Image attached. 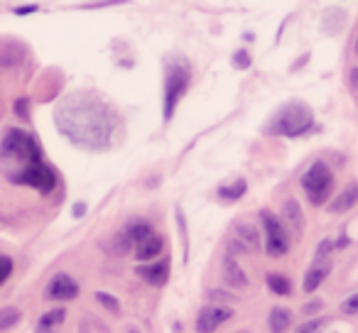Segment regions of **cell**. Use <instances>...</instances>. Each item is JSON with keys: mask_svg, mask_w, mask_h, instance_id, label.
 I'll use <instances>...</instances> for the list:
<instances>
[{"mask_svg": "<svg viewBox=\"0 0 358 333\" xmlns=\"http://www.w3.org/2000/svg\"><path fill=\"white\" fill-rule=\"evenodd\" d=\"M162 248H164V238L155 233L152 238H148L145 243H140L138 248H135V258H138L140 262H148V260L157 258V255L162 253Z\"/></svg>", "mask_w": 358, "mask_h": 333, "instance_id": "obj_14", "label": "cell"}, {"mask_svg": "<svg viewBox=\"0 0 358 333\" xmlns=\"http://www.w3.org/2000/svg\"><path fill=\"white\" fill-rule=\"evenodd\" d=\"M123 233L128 235V240L133 243V248H138L140 243H145L148 238H152L155 230L145 219H133V221H128V223H125Z\"/></svg>", "mask_w": 358, "mask_h": 333, "instance_id": "obj_12", "label": "cell"}, {"mask_svg": "<svg viewBox=\"0 0 358 333\" xmlns=\"http://www.w3.org/2000/svg\"><path fill=\"white\" fill-rule=\"evenodd\" d=\"M289 326H292V311L282 306H275L273 311L268 313V328L273 333H287Z\"/></svg>", "mask_w": 358, "mask_h": 333, "instance_id": "obj_15", "label": "cell"}, {"mask_svg": "<svg viewBox=\"0 0 358 333\" xmlns=\"http://www.w3.org/2000/svg\"><path fill=\"white\" fill-rule=\"evenodd\" d=\"M348 84H351L353 91H358V66H353V69L348 71Z\"/></svg>", "mask_w": 358, "mask_h": 333, "instance_id": "obj_29", "label": "cell"}, {"mask_svg": "<svg viewBox=\"0 0 358 333\" xmlns=\"http://www.w3.org/2000/svg\"><path fill=\"white\" fill-rule=\"evenodd\" d=\"M324 326V318H314V321H307L302 326L294 328V333H319V328Z\"/></svg>", "mask_w": 358, "mask_h": 333, "instance_id": "obj_24", "label": "cell"}, {"mask_svg": "<svg viewBox=\"0 0 358 333\" xmlns=\"http://www.w3.org/2000/svg\"><path fill=\"white\" fill-rule=\"evenodd\" d=\"M282 216H285V223H287L289 228L297 230V233H302V228H304V216H302V209H299L297 201H294V199L285 201Z\"/></svg>", "mask_w": 358, "mask_h": 333, "instance_id": "obj_17", "label": "cell"}, {"mask_svg": "<svg viewBox=\"0 0 358 333\" xmlns=\"http://www.w3.org/2000/svg\"><path fill=\"white\" fill-rule=\"evenodd\" d=\"M268 289L278 297H289L292 294V282H289L285 274L280 272H270L268 274Z\"/></svg>", "mask_w": 358, "mask_h": 333, "instance_id": "obj_19", "label": "cell"}, {"mask_svg": "<svg viewBox=\"0 0 358 333\" xmlns=\"http://www.w3.org/2000/svg\"><path fill=\"white\" fill-rule=\"evenodd\" d=\"M314 128V110L304 101H289L275 110L273 118L265 123L268 135H282V138H302Z\"/></svg>", "mask_w": 358, "mask_h": 333, "instance_id": "obj_3", "label": "cell"}, {"mask_svg": "<svg viewBox=\"0 0 358 333\" xmlns=\"http://www.w3.org/2000/svg\"><path fill=\"white\" fill-rule=\"evenodd\" d=\"M319 309H322V299H314V302L304 304V311L307 313H314V311H319Z\"/></svg>", "mask_w": 358, "mask_h": 333, "instance_id": "obj_30", "label": "cell"}, {"mask_svg": "<svg viewBox=\"0 0 358 333\" xmlns=\"http://www.w3.org/2000/svg\"><path fill=\"white\" fill-rule=\"evenodd\" d=\"M17 321H20V311H17V309L6 306V309H3V311H0V328H3V331H8V328H13Z\"/></svg>", "mask_w": 358, "mask_h": 333, "instance_id": "obj_21", "label": "cell"}, {"mask_svg": "<svg viewBox=\"0 0 358 333\" xmlns=\"http://www.w3.org/2000/svg\"><path fill=\"white\" fill-rule=\"evenodd\" d=\"M96 302L99 304H103L108 311H120V304H118V299L115 297H110V294H106V292H96Z\"/></svg>", "mask_w": 358, "mask_h": 333, "instance_id": "obj_23", "label": "cell"}, {"mask_svg": "<svg viewBox=\"0 0 358 333\" xmlns=\"http://www.w3.org/2000/svg\"><path fill=\"white\" fill-rule=\"evenodd\" d=\"M64 318H66V309L57 306V309H52V311L42 313V316H40V328H42V331H50V328L59 326Z\"/></svg>", "mask_w": 358, "mask_h": 333, "instance_id": "obj_20", "label": "cell"}, {"mask_svg": "<svg viewBox=\"0 0 358 333\" xmlns=\"http://www.w3.org/2000/svg\"><path fill=\"white\" fill-rule=\"evenodd\" d=\"M356 204H358V182H351V184H346L338 191V196H334V201L329 204V211L331 214H346Z\"/></svg>", "mask_w": 358, "mask_h": 333, "instance_id": "obj_11", "label": "cell"}, {"mask_svg": "<svg viewBox=\"0 0 358 333\" xmlns=\"http://www.w3.org/2000/svg\"><path fill=\"white\" fill-rule=\"evenodd\" d=\"M334 248H336V245H334V240H322V243H319L317 255H314V262H322V260L327 258V255L331 253Z\"/></svg>", "mask_w": 358, "mask_h": 333, "instance_id": "obj_25", "label": "cell"}, {"mask_svg": "<svg viewBox=\"0 0 358 333\" xmlns=\"http://www.w3.org/2000/svg\"><path fill=\"white\" fill-rule=\"evenodd\" d=\"M302 189L307 191L309 201L314 206L327 204V199L334 191V175L324 162H314L302 175Z\"/></svg>", "mask_w": 358, "mask_h": 333, "instance_id": "obj_5", "label": "cell"}, {"mask_svg": "<svg viewBox=\"0 0 358 333\" xmlns=\"http://www.w3.org/2000/svg\"><path fill=\"white\" fill-rule=\"evenodd\" d=\"M47 299H55V302H69V299L79 297V284L69 277L66 272H57L55 277L47 284Z\"/></svg>", "mask_w": 358, "mask_h": 333, "instance_id": "obj_8", "label": "cell"}, {"mask_svg": "<svg viewBox=\"0 0 358 333\" xmlns=\"http://www.w3.org/2000/svg\"><path fill=\"white\" fill-rule=\"evenodd\" d=\"M329 272H331V265L329 262H312V267L307 269V274H304V292L312 294L317 287H322V282L329 277Z\"/></svg>", "mask_w": 358, "mask_h": 333, "instance_id": "obj_13", "label": "cell"}, {"mask_svg": "<svg viewBox=\"0 0 358 333\" xmlns=\"http://www.w3.org/2000/svg\"><path fill=\"white\" fill-rule=\"evenodd\" d=\"M37 10V6H22V8H17V15H30V13H35Z\"/></svg>", "mask_w": 358, "mask_h": 333, "instance_id": "obj_31", "label": "cell"}, {"mask_svg": "<svg viewBox=\"0 0 358 333\" xmlns=\"http://www.w3.org/2000/svg\"><path fill=\"white\" fill-rule=\"evenodd\" d=\"M341 313H346V316H358V292L351 294L348 299H343V302H341Z\"/></svg>", "mask_w": 358, "mask_h": 333, "instance_id": "obj_22", "label": "cell"}, {"mask_svg": "<svg viewBox=\"0 0 358 333\" xmlns=\"http://www.w3.org/2000/svg\"><path fill=\"white\" fill-rule=\"evenodd\" d=\"M260 225L265 230V253L270 258H282L289 250V238L287 228L282 225V221L270 211H260Z\"/></svg>", "mask_w": 358, "mask_h": 333, "instance_id": "obj_6", "label": "cell"}, {"mask_svg": "<svg viewBox=\"0 0 358 333\" xmlns=\"http://www.w3.org/2000/svg\"><path fill=\"white\" fill-rule=\"evenodd\" d=\"M0 265H3V272H0V284H3V282H8V277H10V272H13L10 255H0Z\"/></svg>", "mask_w": 358, "mask_h": 333, "instance_id": "obj_26", "label": "cell"}, {"mask_svg": "<svg viewBox=\"0 0 358 333\" xmlns=\"http://www.w3.org/2000/svg\"><path fill=\"white\" fill-rule=\"evenodd\" d=\"M224 279H226V284L229 287H248V277H245V272H243V267H241L238 262H236L234 258H226V262H224Z\"/></svg>", "mask_w": 358, "mask_h": 333, "instance_id": "obj_16", "label": "cell"}, {"mask_svg": "<svg viewBox=\"0 0 358 333\" xmlns=\"http://www.w3.org/2000/svg\"><path fill=\"white\" fill-rule=\"evenodd\" d=\"M229 258H234V253H250V250H258V230L250 223H238L236 225L234 240H231Z\"/></svg>", "mask_w": 358, "mask_h": 333, "instance_id": "obj_9", "label": "cell"}, {"mask_svg": "<svg viewBox=\"0 0 358 333\" xmlns=\"http://www.w3.org/2000/svg\"><path fill=\"white\" fill-rule=\"evenodd\" d=\"M84 209H86V206H74V216H76V219H79V216H84Z\"/></svg>", "mask_w": 358, "mask_h": 333, "instance_id": "obj_32", "label": "cell"}, {"mask_svg": "<svg viewBox=\"0 0 358 333\" xmlns=\"http://www.w3.org/2000/svg\"><path fill=\"white\" fill-rule=\"evenodd\" d=\"M15 113L20 115L22 120H27V98L15 101Z\"/></svg>", "mask_w": 358, "mask_h": 333, "instance_id": "obj_28", "label": "cell"}, {"mask_svg": "<svg viewBox=\"0 0 358 333\" xmlns=\"http://www.w3.org/2000/svg\"><path fill=\"white\" fill-rule=\"evenodd\" d=\"M353 50H356V54H358V40H356V47H353Z\"/></svg>", "mask_w": 358, "mask_h": 333, "instance_id": "obj_33", "label": "cell"}, {"mask_svg": "<svg viewBox=\"0 0 358 333\" xmlns=\"http://www.w3.org/2000/svg\"><path fill=\"white\" fill-rule=\"evenodd\" d=\"M229 318H234V309L221 306V304H206L196 313V333H214L219 326H224Z\"/></svg>", "mask_w": 358, "mask_h": 333, "instance_id": "obj_7", "label": "cell"}, {"mask_svg": "<svg viewBox=\"0 0 358 333\" xmlns=\"http://www.w3.org/2000/svg\"><path fill=\"white\" fill-rule=\"evenodd\" d=\"M192 84V66L187 57L174 54L164 64V120H172L179 101Z\"/></svg>", "mask_w": 358, "mask_h": 333, "instance_id": "obj_4", "label": "cell"}, {"mask_svg": "<svg viewBox=\"0 0 358 333\" xmlns=\"http://www.w3.org/2000/svg\"><path fill=\"white\" fill-rule=\"evenodd\" d=\"M135 272L148 284H152V287H162L169 279V260H159V262L152 265H140V267H135Z\"/></svg>", "mask_w": 358, "mask_h": 333, "instance_id": "obj_10", "label": "cell"}, {"mask_svg": "<svg viewBox=\"0 0 358 333\" xmlns=\"http://www.w3.org/2000/svg\"><path fill=\"white\" fill-rule=\"evenodd\" d=\"M0 157H3V164H6L8 177L15 184L27 172L45 162L37 140L32 135H27L25 130H17V128H8L3 145H0Z\"/></svg>", "mask_w": 358, "mask_h": 333, "instance_id": "obj_2", "label": "cell"}, {"mask_svg": "<svg viewBox=\"0 0 358 333\" xmlns=\"http://www.w3.org/2000/svg\"><path fill=\"white\" fill-rule=\"evenodd\" d=\"M55 123L79 147L103 149L113 140L118 118L101 96L79 91L57 105Z\"/></svg>", "mask_w": 358, "mask_h": 333, "instance_id": "obj_1", "label": "cell"}, {"mask_svg": "<svg viewBox=\"0 0 358 333\" xmlns=\"http://www.w3.org/2000/svg\"><path fill=\"white\" fill-rule=\"evenodd\" d=\"M234 66H238V69H248V66H250V57H248V52H245V50L236 52V54H234Z\"/></svg>", "mask_w": 358, "mask_h": 333, "instance_id": "obj_27", "label": "cell"}, {"mask_svg": "<svg viewBox=\"0 0 358 333\" xmlns=\"http://www.w3.org/2000/svg\"><path fill=\"white\" fill-rule=\"evenodd\" d=\"M248 191V184H245V179H236L231 182V184H224L219 186V199L221 201H238L241 196Z\"/></svg>", "mask_w": 358, "mask_h": 333, "instance_id": "obj_18", "label": "cell"}, {"mask_svg": "<svg viewBox=\"0 0 358 333\" xmlns=\"http://www.w3.org/2000/svg\"><path fill=\"white\" fill-rule=\"evenodd\" d=\"M238 333H245V331H238Z\"/></svg>", "mask_w": 358, "mask_h": 333, "instance_id": "obj_34", "label": "cell"}]
</instances>
